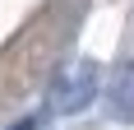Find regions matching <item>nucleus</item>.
Returning a JSON list of instances; mask_svg holds the SVG:
<instances>
[{"label":"nucleus","mask_w":134,"mask_h":130,"mask_svg":"<svg viewBox=\"0 0 134 130\" xmlns=\"http://www.w3.org/2000/svg\"><path fill=\"white\" fill-rule=\"evenodd\" d=\"M88 93H93V70L83 65L79 74H65V79H60V88H55V107H79V102H88Z\"/></svg>","instance_id":"obj_1"},{"label":"nucleus","mask_w":134,"mask_h":130,"mask_svg":"<svg viewBox=\"0 0 134 130\" xmlns=\"http://www.w3.org/2000/svg\"><path fill=\"white\" fill-rule=\"evenodd\" d=\"M111 112L134 116V65H120V74L111 79Z\"/></svg>","instance_id":"obj_2"}]
</instances>
